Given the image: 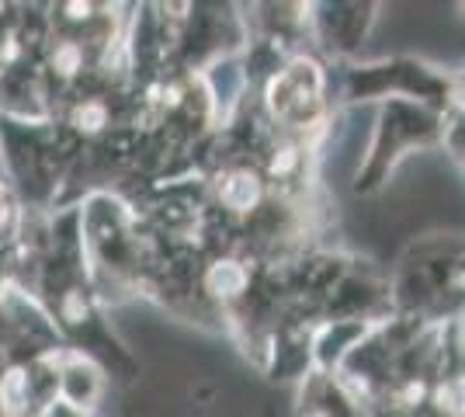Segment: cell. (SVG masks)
I'll return each instance as SVG.
<instances>
[{"label":"cell","mask_w":465,"mask_h":417,"mask_svg":"<svg viewBox=\"0 0 465 417\" xmlns=\"http://www.w3.org/2000/svg\"><path fill=\"white\" fill-rule=\"evenodd\" d=\"M268 112H272L274 129L289 133V136L310 139L312 129H320L323 115V74L320 66L306 56L278 70L268 84Z\"/></svg>","instance_id":"6da1fadb"}]
</instances>
